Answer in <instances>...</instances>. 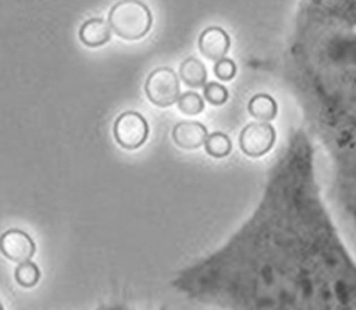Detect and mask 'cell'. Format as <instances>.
Listing matches in <instances>:
<instances>
[{"label": "cell", "mask_w": 356, "mask_h": 310, "mask_svg": "<svg viewBox=\"0 0 356 310\" xmlns=\"http://www.w3.org/2000/svg\"><path fill=\"white\" fill-rule=\"evenodd\" d=\"M111 31L125 39L138 40L152 26V13L140 0H120L108 11Z\"/></svg>", "instance_id": "6da1fadb"}, {"label": "cell", "mask_w": 356, "mask_h": 310, "mask_svg": "<svg viewBox=\"0 0 356 310\" xmlns=\"http://www.w3.org/2000/svg\"><path fill=\"white\" fill-rule=\"evenodd\" d=\"M145 93L150 103L159 107H170L179 99V79L167 67L156 68L150 72L145 83Z\"/></svg>", "instance_id": "7a4b0ae2"}, {"label": "cell", "mask_w": 356, "mask_h": 310, "mask_svg": "<svg viewBox=\"0 0 356 310\" xmlns=\"http://www.w3.org/2000/svg\"><path fill=\"white\" fill-rule=\"evenodd\" d=\"M114 138L120 146L128 150L140 147L149 133V127L143 115L136 111H125L114 122Z\"/></svg>", "instance_id": "3957f363"}, {"label": "cell", "mask_w": 356, "mask_h": 310, "mask_svg": "<svg viewBox=\"0 0 356 310\" xmlns=\"http://www.w3.org/2000/svg\"><path fill=\"white\" fill-rule=\"evenodd\" d=\"M275 142V131L267 121L248 124L239 135L241 150L249 157L266 154Z\"/></svg>", "instance_id": "277c9868"}, {"label": "cell", "mask_w": 356, "mask_h": 310, "mask_svg": "<svg viewBox=\"0 0 356 310\" xmlns=\"http://www.w3.org/2000/svg\"><path fill=\"white\" fill-rule=\"evenodd\" d=\"M1 253L11 261H28L35 253V243L31 236L21 229H8L0 239Z\"/></svg>", "instance_id": "5b68a950"}, {"label": "cell", "mask_w": 356, "mask_h": 310, "mask_svg": "<svg viewBox=\"0 0 356 310\" xmlns=\"http://www.w3.org/2000/svg\"><path fill=\"white\" fill-rule=\"evenodd\" d=\"M200 53L214 61L224 58L229 49V36L220 26H210L204 29L199 36Z\"/></svg>", "instance_id": "8992f818"}, {"label": "cell", "mask_w": 356, "mask_h": 310, "mask_svg": "<svg viewBox=\"0 0 356 310\" xmlns=\"http://www.w3.org/2000/svg\"><path fill=\"white\" fill-rule=\"evenodd\" d=\"M174 142L182 149H197L207 139V129L199 121H181L172 129Z\"/></svg>", "instance_id": "52a82bcc"}, {"label": "cell", "mask_w": 356, "mask_h": 310, "mask_svg": "<svg viewBox=\"0 0 356 310\" xmlns=\"http://www.w3.org/2000/svg\"><path fill=\"white\" fill-rule=\"evenodd\" d=\"M111 38V26L102 18H90L79 28V40L88 47L106 44Z\"/></svg>", "instance_id": "ba28073f"}, {"label": "cell", "mask_w": 356, "mask_h": 310, "mask_svg": "<svg viewBox=\"0 0 356 310\" xmlns=\"http://www.w3.org/2000/svg\"><path fill=\"white\" fill-rule=\"evenodd\" d=\"M179 78L186 86L200 88L206 83L207 71L204 64L196 57H189L184 60L179 65Z\"/></svg>", "instance_id": "9c48e42d"}, {"label": "cell", "mask_w": 356, "mask_h": 310, "mask_svg": "<svg viewBox=\"0 0 356 310\" xmlns=\"http://www.w3.org/2000/svg\"><path fill=\"white\" fill-rule=\"evenodd\" d=\"M248 110L250 115H253L256 120L268 122L277 115V103L271 96L266 93H259L249 100Z\"/></svg>", "instance_id": "30bf717a"}, {"label": "cell", "mask_w": 356, "mask_h": 310, "mask_svg": "<svg viewBox=\"0 0 356 310\" xmlns=\"http://www.w3.org/2000/svg\"><path fill=\"white\" fill-rule=\"evenodd\" d=\"M204 149L210 156L220 158V157H225L229 154V152L232 149V143H231L228 135H225L222 132H213L207 136V139L204 142Z\"/></svg>", "instance_id": "8fae6325"}, {"label": "cell", "mask_w": 356, "mask_h": 310, "mask_svg": "<svg viewBox=\"0 0 356 310\" xmlns=\"http://www.w3.org/2000/svg\"><path fill=\"white\" fill-rule=\"evenodd\" d=\"M39 277L40 272L38 266L35 263H31L29 260L19 263V266L15 268V279L24 288H32L33 285H36Z\"/></svg>", "instance_id": "7c38bea8"}, {"label": "cell", "mask_w": 356, "mask_h": 310, "mask_svg": "<svg viewBox=\"0 0 356 310\" xmlns=\"http://www.w3.org/2000/svg\"><path fill=\"white\" fill-rule=\"evenodd\" d=\"M178 108L184 114L195 115V114L202 113V110L204 108V100L196 92H186V93L179 96Z\"/></svg>", "instance_id": "4fadbf2b"}, {"label": "cell", "mask_w": 356, "mask_h": 310, "mask_svg": "<svg viewBox=\"0 0 356 310\" xmlns=\"http://www.w3.org/2000/svg\"><path fill=\"white\" fill-rule=\"evenodd\" d=\"M204 99L214 104V106H220V104H224L228 99V90L227 88H224L222 85L217 83V82H210L204 86Z\"/></svg>", "instance_id": "5bb4252c"}, {"label": "cell", "mask_w": 356, "mask_h": 310, "mask_svg": "<svg viewBox=\"0 0 356 310\" xmlns=\"http://www.w3.org/2000/svg\"><path fill=\"white\" fill-rule=\"evenodd\" d=\"M214 74L221 81H231L236 74V65L231 58H221L214 65Z\"/></svg>", "instance_id": "9a60e30c"}]
</instances>
